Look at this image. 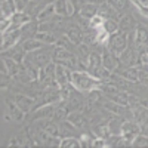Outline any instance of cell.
I'll return each instance as SVG.
<instances>
[{
	"mask_svg": "<svg viewBox=\"0 0 148 148\" xmlns=\"http://www.w3.org/2000/svg\"><path fill=\"white\" fill-rule=\"evenodd\" d=\"M71 84L74 86V89H76V90L89 93V92L93 90V89H99L101 80L96 79L93 74H90L89 71L76 70V71H73Z\"/></svg>",
	"mask_w": 148,
	"mask_h": 148,
	"instance_id": "1",
	"label": "cell"
},
{
	"mask_svg": "<svg viewBox=\"0 0 148 148\" xmlns=\"http://www.w3.org/2000/svg\"><path fill=\"white\" fill-rule=\"evenodd\" d=\"M119 61H120V68L136 67V65L142 64V55L133 45H129L127 49H125L119 55Z\"/></svg>",
	"mask_w": 148,
	"mask_h": 148,
	"instance_id": "2",
	"label": "cell"
},
{
	"mask_svg": "<svg viewBox=\"0 0 148 148\" xmlns=\"http://www.w3.org/2000/svg\"><path fill=\"white\" fill-rule=\"evenodd\" d=\"M127 46H129V34L119 30V31H116V33H113L110 36L107 49L110 52H113L116 56H119L125 49H127Z\"/></svg>",
	"mask_w": 148,
	"mask_h": 148,
	"instance_id": "3",
	"label": "cell"
},
{
	"mask_svg": "<svg viewBox=\"0 0 148 148\" xmlns=\"http://www.w3.org/2000/svg\"><path fill=\"white\" fill-rule=\"evenodd\" d=\"M129 45H133L141 53L148 49V27L138 24L136 30L129 34Z\"/></svg>",
	"mask_w": 148,
	"mask_h": 148,
	"instance_id": "4",
	"label": "cell"
},
{
	"mask_svg": "<svg viewBox=\"0 0 148 148\" xmlns=\"http://www.w3.org/2000/svg\"><path fill=\"white\" fill-rule=\"evenodd\" d=\"M55 70H56L55 61H52L51 64H47L46 67H43L40 70V76H39V80L37 82L42 84V88H55V86H59L56 83Z\"/></svg>",
	"mask_w": 148,
	"mask_h": 148,
	"instance_id": "5",
	"label": "cell"
},
{
	"mask_svg": "<svg viewBox=\"0 0 148 148\" xmlns=\"http://www.w3.org/2000/svg\"><path fill=\"white\" fill-rule=\"evenodd\" d=\"M142 132V127L138 121H135L132 119L125 120L123 121V126H121V136L126 139L127 145H132V141L138 136V135Z\"/></svg>",
	"mask_w": 148,
	"mask_h": 148,
	"instance_id": "6",
	"label": "cell"
},
{
	"mask_svg": "<svg viewBox=\"0 0 148 148\" xmlns=\"http://www.w3.org/2000/svg\"><path fill=\"white\" fill-rule=\"evenodd\" d=\"M22 39V31L21 28H15V30H8L5 33H2V51H8V49L14 47L15 45H18Z\"/></svg>",
	"mask_w": 148,
	"mask_h": 148,
	"instance_id": "7",
	"label": "cell"
},
{
	"mask_svg": "<svg viewBox=\"0 0 148 148\" xmlns=\"http://www.w3.org/2000/svg\"><path fill=\"white\" fill-rule=\"evenodd\" d=\"M12 99L15 101V104H16L25 114L36 108V105H34V104H36V98L28 96V95H25V93H15L14 96H12Z\"/></svg>",
	"mask_w": 148,
	"mask_h": 148,
	"instance_id": "8",
	"label": "cell"
},
{
	"mask_svg": "<svg viewBox=\"0 0 148 148\" xmlns=\"http://www.w3.org/2000/svg\"><path fill=\"white\" fill-rule=\"evenodd\" d=\"M56 104H43L33 110V120H42V119H53L55 117Z\"/></svg>",
	"mask_w": 148,
	"mask_h": 148,
	"instance_id": "9",
	"label": "cell"
},
{
	"mask_svg": "<svg viewBox=\"0 0 148 148\" xmlns=\"http://www.w3.org/2000/svg\"><path fill=\"white\" fill-rule=\"evenodd\" d=\"M65 34L68 36V39L71 42H74L76 45H80V43L84 42V31L77 22L70 24V25L67 27V30H65Z\"/></svg>",
	"mask_w": 148,
	"mask_h": 148,
	"instance_id": "10",
	"label": "cell"
},
{
	"mask_svg": "<svg viewBox=\"0 0 148 148\" xmlns=\"http://www.w3.org/2000/svg\"><path fill=\"white\" fill-rule=\"evenodd\" d=\"M56 64V62H55ZM55 77H56V83L59 86H64L71 83V77H73V70H70L68 67L62 65V64H56V70H55Z\"/></svg>",
	"mask_w": 148,
	"mask_h": 148,
	"instance_id": "11",
	"label": "cell"
},
{
	"mask_svg": "<svg viewBox=\"0 0 148 148\" xmlns=\"http://www.w3.org/2000/svg\"><path fill=\"white\" fill-rule=\"evenodd\" d=\"M136 27H138V22H136V19L133 18L132 14H125V15H121V18L119 19V28L123 33H126V34L133 33L135 30H136Z\"/></svg>",
	"mask_w": 148,
	"mask_h": 148,
	"instance_id": "12",
	"label": "cell"
},
{
	"mask_svg": "<svg viewBox=\"0 0 148 148\" xmlns=\"http://www.w3.org/2000/svg\"><path fill=\"white\" fill-rule=\"evenodd\" d=\"M33 18L27 14L25 10H16L14 15L10 16V28L9 30H15V28H22L25 24H28Z\"/></svg>",
	"mask_w": 148,
	"mask_h": 148,
	"instance_id": "13",
	"label": "cell"
},
{
	"mask_svg": "<svg viewBox=\"0 0 148 148\" xmlns=\"http://www.w3.org/2000/svg\"><path fill=\"white\" fill-rule=\"evenodd\" d=\"M102 65L108 70H111L113 73H116L120 68V61L119 56H116L113 52H110L108 49L105 47L104 52H102Z\"/></svg>",
	"mask_w": 148,
	"mask_h": 148,
	"instance_id": "14",
	"label": "cell"
},
{
	"mask_svg": "<svg viewBox=\"0 0 148 148\" xmlns=\"http://www.w3.org/2000/svg\"><path fill=\"white\" fill-rule=\"evenodd\" d=\"M2 55H3V56H8V58H12V59H15V61H18V62L22 64V61H24V58H25L27 52L24 51L22 45L18 43V45H15L14 47L8 49V51H2Z\"/></svg>",
	"mask_w": 148,
	"mask_h": 148,
	"instance_id": "15",
	"label": "cell"
},
{
	"mask_svg": "<svg viewBox=\"0 0 148 148\" xmlns=\"http://www.w3.org/2000/svg\"><path fill=\"white\" fill-rule=\"evenodd\" d=\"M67 120H70L74 126H76L77 129H82V127H86L88 126V117L84 116L83 111L77 110V111H71V113H68V117Z\"/></svg>",
	"mask_w": 148,
	"mask_h": 148,
	"instance_id": "16",
	"label": "cell"
},
{
	"mask_svg": "<svg viewBox=\"0 0 148 148\" xmlns=\"http://www.w3.org/2000/svg\"><path fill=\"white\" fill-rule=\"evenodd\" d=\"M59 136L67 138V136H76L79 138L80 135L77 133V127L73 125L70 120H62L59 123Z\"/></svg>",
	"mask_w": 148,
	"mask_h": 148,
	"instance_id": "17",
	"label": "cell"
},
{
	"mask_svg": "<svg viewBox=\"0 0 148 148\" xmlns=\"http://www.w3.org/2000/svg\"><path fill=\"white\" fill-rule=\"evenodd\" d=\"M5 108L9 111V114L12 116V120L14 121H22L24 120V116H25V113L15 104V101L12 99V101H6V104H5Z\"/></svg>",
	"mask_w": 148,
	"mask_h": 148,
	"instance_id": "18",
	"label": "cell"
},
{
	"mask_svg": "<svg viewBox=\"0 0 148 148\" xmlns=\"http://www.w3.org/2000/svg\"><path fill=\"white\" fill-rule=\"evenodd\" d=\"M98 6L99 5H93V3H89V2H84L80 6V9H79V15L86 18V19H90V18H93L98 14Z\"/></svg>",
	"mask_w": 148,
	"mask_h": 148,
	"instance_id": "19",
	"label": "cell"
},
{
	"mask_svg": "<svg viewBox=\"0 0 148 148\" xmlns=\"http://www.w3.org/2000/svg\"><path fill=\"white\" fill-rule=\"evenodd\" d=\"M56 15V12H55V6H53V3H49V5H46L39 14H37V21L39 22H43V21H51L53 16Z\"/></svg>",
	"mask_w": 148,
	"mask_h": 148,
	"instance_id": "20",
	"label": "cell"
},
{
	"mask_svg": "<svg viewBox=\"0 0 148 148\" xmlns=\"http://www.w3.org/2000/svg\"><path fill=\"white\" fill-rule=\"evenodd\" d=\"M102 65V53L96 52V51H92L90 55H89V64H88V71L92 74L96 68H99Z\"/></svg>",
	"mask_w": 148,
	"mask_h": 148,
	"instance_id": "21",
	"label": "cell"
},
{
	"mask_svg": "<svg viewBox=\"0 0 148 148\" xmlns=\"http://www.w3.org/2000/svg\"><path fill=\"white\" fill-rule=\"evenodd\" d=\"M107 2L113 6L120 15L129 14V6L132 3V0H107Z\"/></svg>",
	"mask_w": 148,
	"mask_h": 148,
	"instance_id": "22",
	"label": "cell"
},
{
	"mask_svg": "<svg viewBox=\"0 0 148 148\" xmlns=\"http://www.w3.org/2000/svg\"><path fill=\"white\" fill-rule=\"evenodd\" d=\"M22 47H24V51H25L27 53L28 52H33V51H37V49H40L46 45H43L39 39H36V37H30V39H25V40H22Z\"/></svg>",
	"mask_w": 148,
	"mask_h": 148,
	"instance_id": "23",
	"label": "cell"
},
{
	"mask_svg": "<svg viewBox=\"0 0 148 148\" xmlns=\"http://www.w3.org/2000/svg\"><path fill=\"white\" fill-rule=\"evenodd\" d=\"M34 37L39 39L43 45H53L58 42V36H55V33H49V31H37Z\"/></svg>",
	"mask_w": 148,
	"mask_h": 148,
	"instance_id": "24",
	"label": "cell"
},
{
	"mask_svg": "<svg viewBox=\"0 0 148 148\" xmlns=\"http://www.w3.org/2000/svg\"><path fill=\"white\" fill-rule=\"evenodd\" d=\"M21 31H22V39L24 40L30 39V37H34L36 33L39 31V22H33V19H31L28 24H25V25L21 28Z\"/></svg>",
	"mask_w": 148,
	"mask_h": 148,
	"instance_id": "25",
	"label": "cell"
},
{
	"mask_svg": "<svg viewBox=\"0 0 148 148\" xmlns=\"http://www.w3.org/2000/svg\"><path fill=\"white\" fill-rule=\"evenodd\" d=\"M0 12H2V16L10 18V16L16 12V8H15L14 0H3V2L0 3Z\"/></svg>",
	"mask_w": 148,
	"mask_h": 148,
	"instance_id": "26",
	"label": "cell"
},
{
	"mask_svg": "<svg viewBox=\"0 0 148 148\" xmlns=\"http://www.w3.org/2000/svg\"><path fill=\"white\" fill-rule=\"evenodd\" d=\"M123 121H125V120H121L120 116H117V117H111V119H110V121H108V127H110V130H111V135H121Z\"/></svg>",
	"mask_w": 148,
	"mask_h": 148,
	"instance_id": "27",
	"label": "cell"
},
{
	"mask_svg": "<svg viewBox=\"0 0 148 148\" xmlns=\"http://www.w3.org/2000/svg\"><path fill=\"white\" fill-rule=\"evenodd\" d=\"M59 147L61 148H80L82 147V142L76 136H67V138H61Z\"/></svg>",
	"mask_w": 148,
	"mask_h": 148,
	"instance_id": "28",
	"label": "cell"
},
{
	"mask_svg": "<svg viewBox=\"0 0 148 148\" xmlns=\"http://www.w3.org/2000/svg\"><path fill=\"white\" fill-rule=\"evenodd\" d=\"M93 135L98 138H104V139H108L111 136V130L108 127V125H95V129H93Z\"/></svg>",
	"mask_w": 148,
	"mask_h": 148,
	"instance_id": "29",
	"label": "cell"
},
{
	"mask_svg": "<svg viewBox=\"0 0 148 148\" xmlns=\"http://www.w3.org/2000/svg\"><path fill=\"white\" fill-rule=\"evenodd\" d=\"M104 22H105V18H102L101 15H95L93 18L89 19V24H90V28L93 31H98V30H102L104 28Z\"/></svg>",
	"mask_w": 148,
	"mask_h": 148,
	"instance_id": "30",
	"label": "cell"
},
{
	"mask_svg": "<svg viewBox=\"0 0 148 148\" xmlns=\"http://www.w3.org/2000/svg\"><path fill=\"white\" fill-rule=\"evenodd\" d=\"M53 6H55L56 15L68 16V15H67V0H55V2H53Z\"/></svg>",
	"mask_w": 148,
	"mask_h": 148,
	"instance_id": "31",
	"label": "cell"
},
{
	"mask_svg": "<svg viewBox=\"0 0 148 148\" xmlns=\"http://www.w3.org/2000/svg\"><path fill=\"white\" fill-rule=\"evenodd\" d=\"M104 30L108 31L110 34L119 31V30H120V28H119V21H117V19H105V22H104Z\"/></svg>",
	"mask_w": 148,
	"mask_h": 148,
	"instance_id": "32",
	"label": "cell"
},
{
	"mask_svg": "<svg viewBox=\"0 0 148 148\" xmlns=\"http://www.w3.org/2000/svg\"><path fill=\"white\" fill-rule=\"evenodd\" d=\"M14 3H15L16 10H25L28 3H30V0H14Z\"/></svg>",
	"mask_w": 148,
	"mask_h": 148,
	"instance_id": "33",
	"label": "cell"
},
{
	"mask_svg": "<svg viewBox=\"0 0 148 148\" xmlns=\"http://www.w3.org/2000/svg\"><path fill=\"white\" fill-rule=\"evenodd\" d=\"M132 3L135 6H141V8H148V0H132Z\"/></svg>",
	"mask_w": 148,
	"mask_h": 148,
	"instance_id": "34",
	"label": "cell"
},
{
	"mask_svg": "<svg viewBox=\"0 0 148 148\" xmlns=\"http://www.w3.org/2000/svg\"><path fill=\"white\" fill-rule=\"evenodd\" d=\"M136 10L139 12V14L145 18H148V8H141V6H136Z\"/></svg>",
	"mask_w": 148,
	"mask_h": 148,
	"instance_id": "35",
	"label": "cell"
},
{
	"mask_svg": "<svg viewBox=\"0 0 148 148\" xmlns=\"http://www.w3.org/2000/svg\"><path fill=\"white\" fill-rule=\"evenodd\" d=\"M70 2L76 6V9H77V12H79V9H80V6L84 3V0H70Z\"/></svg>",
	"mask_w": 148,
	"mask_h": 148,
	"instance_id": "36",
	"label": "cell"
},
{
	"mask_svg": "<svg viewBox=\"0 0 148 148\" xmlns=\"http://www.w3.org/2000/svg\"><path fill=\"white\" fill-rule=\"evenodd\" d=\"M84 2H89V3H93V5H102L107 0H84Z\"/></svg>",
	"mask_w": 148,
	"mask_h": 148,
	"instance_id": "37",
	"label": "cell"
},
{
	"mask_svg": "<svg viewBox=\"0 0 148 148\" xmlns=\"http://www.w3.org/2000/svg\"><path fill=\"white\" fill-rule=\"evenodd\" d=\"M142 62L148 64V53H142Z\"/></svg>",
	"mask_w": 148,
	"mask_h": 148,
	"instance_id": "38",
	"label": "cell"
},
{
	"mask_svg": "<svg viewBox=\"0 0 148 148\" xmlns=\"http://www.w3.org/2000/svg\"><path fill=\"white\" fill-rule=\"evenodd\" d=\"M42 3H45V5H49V3H53L55 0H40Z\"/></svg>",
	"mask_w": 148,
	"mask_h": 148,
	"instance_id": "39",
	"label": "cell"
}]
</instances>
